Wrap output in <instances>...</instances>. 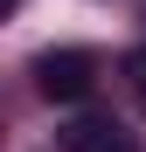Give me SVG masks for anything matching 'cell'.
<instances>
[{"instance_id": "obj_4", "label": "cell", "mask_w": 146, "mask_h": 152, "mask_svg": "<svg viewBox=\"0 0 146 152\" xmlns=\"http://www.w3.org/2000/svg\"><path fill=\"white\" fill-rule=\"evenodd\" d=\"M14 7H21V0H7V14H14Z\"/></svg>"}, {"instance_id": "obj_2", "label": "cell", "mask_w": 146, "mask_h": 152, "mask_svg": "<svg viewBox=\"0 0 146 152\" xmlns=\"http://www.w3.org/2000/svg\"><path fill=\"white\" fill-rule=\"evenodd\" d=\"M63 152H139V138H132L118 118H77V124L63 132Z\"/></svg>"}, {"instance_id": "obj_3", "label": "cell", "mask_w": 146, "mask_h": 152, "mask_svg": "<svg viewBox=\"0 0 146 152\" xmlns=\"http://www.w3.org/2000/svg\"><path fill=\"white\" fill-rule=\"evenodd\" d=\"M125 76H132V90H139V104H146V48L125 56Z\"/></svg>"}, {"instance_id": "obj_1", "label": "cell", "mask_w": 146, "mask_h": 152, "mask_svg": "<svg viewBox=\"0 0 146 152\" xmlns=\"http://www.w3.org/2000/svg\"><path fill=\"white\" fill-rule=\"evenodd\" d=\"M35 90L49 104H84L97 90V56L90 48H49V56H35Z\"/></svg>"}]
</instances>
